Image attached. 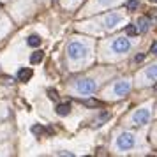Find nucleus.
<instances>
[{"mask_svg": "<svg viewBox=\"0 0 157 157\" xmlns=\"http://www.w3.org/2000/svg\"><path fill=\"white\" fill-rule=\"evenodd\" d=\"M48 97H50V99H53V101L58 99V95H57V92H55V90H48Z\"/></svg>", "mask_w": 157, "mask_h": 157, "instance_id": "17", "label": "nucleus"}, {"mask_svg": "<svg viewBox=\"0 0 157 157\" xmlns=\"http://www.w3.org/2000/svg\"><path fill=\"white\" fill-rule=\"evenodd\" d=\"M85 104H86V106H101V102H99V101H94V99L86 101Z\"/></svg>", "mask_w": 157, "mask_h": 157, "instance_id": "18", "label": "nucleus"}, {"mask_svg": "<svg viewBox=\"0 0 157 157\" xmlns=\"http://www.w3.org/2000/svg\"><path fill=\"white\" fill-rule=\"evenodd\" d=\"M58 155H69V157H72V154H71V152H58Z\"/></svg>", "mask_w": 157, "mask_h": 157, "instance_id": "21", "label": "nucleus"}, {"mask_svg": "<svg viewBox=\"0 0 157 157\" xmlns=\"http://www.w3.org/2000/svg\"><path fill=\"white\" fill-rule=\"evenodd\" d=\"M122 23V16L120 14H115L111 13L109 16H106V20H104V25H106V29H115L117 25H120Z\"/></svg>", "mask_w": 157, "mask_h": 157, "instance_id": "7", "label": "nucleus"}, {"mask_svg": "<svg viewBox=\"0 0 157 157\" xmlns=\"http://www.w3.org/2000/svg\"><path fill=\"white\" fill-rule=\"evenodd\" d=\"M43 58H44V53L39 50V51H34V53L30 55V62H32V64H39V62H43Z\"/></svg>", "mask_w": 157, "mask_h": 157, "instance_id": "11", "label": "nucleus"}, {"mask_svg": "<svg viewBox=\"0 0 157 157\" xmlns=\"http://www.w3.org/2000/svg\"><path fill=\"white\" fill-rule=\"evenodd\" d=\"M150 122V109L148 108H140L134 115H132V124L134 125H145Z\"/></svg>", "mask_w": 157, "mask_h": 157, "instance_id": "4", "label": "nucleus"}, {"mask_svg": "<svg viewBox=\"0 0 157 157\" xmlns=\"http://www.w3.org/2000/svg\"><path fill=\"white\" fill-rule=\"evenodd\" d=\"M76 90L81 94H94L97 90V83L92 78H83L76 81Z\"/></svg>", "mask_w": 157, "mask_h": 157, "instance_id": "3", "label": "nucleus"}, {"mask_svg": "<svg viewBox=\"0 0 157 157\" xmlns=\"http://www.w3.org/2000/svg\"><path fill=\"white\" fill-rule=\"evenodd\" d=\"M30 78H32V69L23 67V69L18 71V79H20V81H29Z\"/></svg>", "mask_w": 157, "mask_h": 157, "instance_id": "8", "label": "nucleus"}, {"mask_svg": "<svg viewBox=\"0 0 157 157\" xmlns=\"http://www.w3.org/2000/svg\"><path fill=\"white\" fill-rule=\"evenodd\" d=\"M150 53H154V55H157V43H154L152 46H150Z\"/></svg>", "mask_w": 157, "mask_h": 157, "instance_id": "20", "label": "nucleus"}, {"mask_svg": "<svg viewBox=\"0 0 157 157\" xmlns=\"http://www.w3.org/2000/svg\"><path fill=\"white\" fill-rule=\"evenodd\" d=\"M32 132H34L36 136H41V134L46 132V129H44L43 125H34V127H32Z\"/></svg>", "mask_w": 157, "mask_h": 157, "instance_id": "16", "label": "nucleus"}, {"mask_svg": "<svg viewBox=\"0 0 157 157\" xmlns=\"http://www.w3.org/2000/svg\"><path fill=\"white\" fill-rule=\"evenodd\" d=\"M147 78H148V81H157V65H152V67H148V71H147Z\"/></svg>", "mask_w": 157, "mask_h": 157, "instance_id": "12", "label": "nucleus"}, {"mask_svg": "<svg viewBox=\"0 0 157 157\" xmlns=\"http://www.w3.org/2000/svg\"><path fill=\"white\" fill-rule=\"evenodd\" d=\"M57 113L60 115V117H65V115H69V113H71V104H69V102L58 104V106H57Z\"/></svg>", "mask_w": 157, "mask_h": 157, "instance_id": "10", "label": "nucleus"}, {"mask_svg": "<svg viewBox=\"0 0 157 157\" xmlns=\"http://www.w3.org/2000/svg\"><path fill=\"white\" fill-rule=\"evenodd\" d=\"M148 20L147 18H140L138 20V23H136V29H138V32H141V34H145L147 30H148Z\"/></svg>", "mask_w": 157, "mask_h": 157, "instance_id": "9", "label": "nucleus"}, {"mask_svg": "<svg viewBox=\"0 0 157 157\" xmlns=\"http://www.w3.org/2000/svg\"><path fill=\"white\" fill-rule=\"evenodd\" d=\"M129 92H131V83H129L127 79H122V81H118V83L113 86V94L117 95V97L127 95Z\"/></svg>", "mask_w": 157, "mask_h": 157, "instance_id": "6", "label": "nucleus"}, {"mask_svg": "<svg viewBox=\"0 0 157 157\" xmlns=\"http://www.w3.org/2000/svg\"><path fill=\"white\" fill-rule=\"evenodd\" d=\"M154 2H157V0H154Z\"/></svg>", "mask_w": 157, "mask_h": 157, "instance_id": "22", "label": "nucleus"}, {"mask_svg": "<svg viewBox=\"0 0 157 157\" xmlns=\"http://www.w3.org/2000/svg\"><path fill=\"white\" fill-rule=\"evenodd\" d=\"M136 145V136L132 132H122L118 138H117V147L120 150H129Z\"/></svg>", "mask_w": 157, "mask_h": 157, "instance_id": "2", "label": "nucleus"}, {"mask_svg": "<svg viewBox=\"0 0 157 157\" xmlns=\"http://www.w3.org/2000/svg\"><path fill=\"white\" fill-rule=\"evenodd\" d=\"M111 48H113L115 53H127L131 50V41H129L127 37H118V39L113 41Z\"/></svg>", "mask_w": 157, "mask_h": 157, "instance_id": "5", "label": "nucleus"}, {"mask_svg": "<svg viewBox=\"0 0 157 157\" xmlns=\"http://www.w3.org/2000/svg\"><path fill=\"white\" fill-rule=\"evenodd\" d=\"M41 41H43V39L34 34V36H30L29 39H27V44H29V46H32V48H36V46H39V44H41Z\"/></svg>", "mask_w": 157, "mask_h": 157, "instance_id": "13", "label": "nucleus"}, {"mask_svg": "<svg viewBox=\"0 0 157 157\" xmlns=\"http://www.w3.org/2000/svg\"><path fill=\"white\" fill-rule=\"evenodd\" d=\"M125 34H127L129 37L138 36V29H136V25H127V27H125Z\"/></svg>", "mask_w": 157, "mask_h": 157, "instance_id": "14", "label": "nucleus"}, {"mask_svg": "<svg viewBox=\"0 0 157 157\" xmlns=\"http://www.w3.org/2000/svg\"><path fill=\"white\" fill-rule=\"evenodd\" d=\"M143 60H145V55H143V53H140V55H136V57H134L136 64H140V62H143Z\"/></svg>", "mask_w": 157, "mask_h": 157, "instance_id": "19", "label": "nucleus"}, {"mask_svg": "<svg viewBox=\"0 0 157 157\" xmlns=\"http://www.w3.org/2000/svg\"><path fill=\"white\" fill-rule=\"evenodd\" d=\"M138 6H140V0H129L127 4H125L127 11H136V9H138Z\"/></svg>", "mask_w": 157, "mask_h": 157, "instance_id": "15", "label": "nucleus"}, {"mask_svg": "<svg viewBox=\"0 0 157 157\" xmlns=\"http://www.w3.org/2000/svg\"><path fill=\"white\" fill-rule=\"evenodd\" d=\"M88 53V48H86V44L79 43V41H72L69 44V48H67V55L71 60H79V58H83Z\"/></svg>", "mask_w": 157, "mask_h": 157, "instance_id": "1", "label": "nucleus"}]
</instances>
